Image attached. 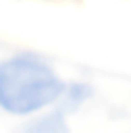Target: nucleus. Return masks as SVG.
Returning <instances> with one entry per match:
<instances>
[{
	"instance_id": "f03ea898",
	"label": "nucleus",
	"mask_w": 131,
	"mask_h": 133,
	"mask_svg": "<svg viewBox=\"0 0 131 133\" xmlns=\"http://www.w3.org/2000/svg\"><path fill=\"white\" fill-rule=\"evenodd\" d=\"M16 133H70V127L62 112H48L23 123Z\"/></svg>"
},
{
	"instance_id": "7ed1b4c3",
	"label": "nucleus",
	"mask_w": 131,
	"mask_h": 133,
	"mask_svg": "<svg viewBox=\"0 0 131 133\" xmlns=\"http://www.w3.org/2000/svg\"><path fill=\"white\" fill-rule=\"evenodd\" d=\"M91 95H93L91 87L79 83V85H71L70 89H67V93H64V97L67 98V102H71L73 106H79V104L85 102V100L91 97Z\"/></svg>"
},
{
	"instance_id": "f257e3e1",
	"label": "nucleus",
	"mask_w": 131,
	"mask_h": 133,
	"mask_svg": "<svg viewBox=\"0 0 131 133\" xmlns=\"http://www.w3.org/2000/svg\"><path fill=\"white\" fill-rule=\"evenodd\" d=\"M66 93L50 66L31 56H13L0 66V106L13 116H29Z\"/></svg>"
}]
</instances>
